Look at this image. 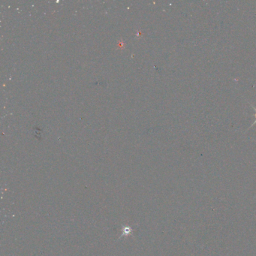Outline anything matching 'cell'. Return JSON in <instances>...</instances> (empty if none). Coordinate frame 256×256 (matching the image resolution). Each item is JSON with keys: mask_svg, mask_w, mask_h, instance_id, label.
I'll return each mask as SVG.
<instances>
[{"mask_svg": "<svg viewBox=\"0 0 256 256\" xmlns=\"http://www.w3.org/2000/svg\"><path fill=\"white\" fill-rule=\"evenodd\" d=\"M253 109H254V111H255V114H254V117H255V122H253V124H252V125L251 126V127H252V126H253V125H255V124L256 123V109H255V107H253Z\"/></svg>", "mask_w": 256, "mask_h": 256, "instance_id": "6da1fadb", "label": "cell"}]
</instances>
